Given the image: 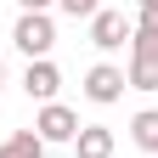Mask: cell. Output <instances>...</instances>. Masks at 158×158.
I'll return each mask as SVG.
<instances>
[{
    "label": "cell",
    "mask_w": 158,
    "mask_h": 158,
    "mask_svg": "<svg viewBox=\"0 0 158 158\" xmlns=\"http://www.w3.org/2000/svg\"><path fill=\"white\" fill-rule=\"evenodd\" d=\"M23 11H45V6H56V0H17Z\"/></svg>",
    "instance_id": "obj_12"
},
{
    "label": "cell",
    "mask_w": 158,
    "mask_h": 158,
    "mask_svg": "<svg viewBox=\"0 0 158 158\" xmlns=\"http://www.w3.org/2000/svg\"><path fill=\"white\" fill-rule=\"evenodd\" d=\"M124 40H135V23H130L124 11H96L90 17V45L96 51H118Z\"/></svg>",
    "instance_id": "obj_3"
},
{
    "label": "cell",
    "mask_w": 158,
    "mask_h": 158,
    "mask_svg": "<svg viewBox=\"0 0 158 158\" xmlns=\"http://www.w3.org/2000/svg\"><path fill=\"white\" fill-rule=\"evenodd\" d=\"M23 90L34 96V102H56V90H62V73H56V62H51V56H45V62H28Z\"/></svg>",
    "instance_id": "obj_5"
},
{
    "label": "cell",
    "mask_w": 158,
    "mask_h": 158,
    "mask_svg": "<svg viewBox=\"0 0 158 158\" xmlns=\"http://www.w3.org/2000/svg\"><path fill=\"white\" fill-rule=\"evenodd\" d=\"M34 135H40L45 147L73 141V135H79V113H73V107H62V102H45V107H40V118H34Z\"/></svg>",
    "instance_id": "obj_2"
},
{
    "label": "cell",
    "mask_w": 158,
    "mask_h": 158,
    "mask_svg": "<svg viewBox=\"0 0 158 158\" xmlns=\"http://www.w3.org/2000/svg\"><path fill=\"white\" fill-rule=\"evenodd\" d=\"M0 158H45V141H40L34 130H11L6 141H0Z\"/></svg>",
    "instance_id": "obj_8"
},
{
    "label": "cell",
    "mask_w": 158,
    "mask_h": 158,
    "mask_svg": "<svg viewBox=\"0 0 158 158\" xmlns=\"http://www.w3.org/2000/svg\"><path fill=\"white\" fill-rule=\"evenodd\" d=\"M124 90H130V85H124V68H113V62H96V68L85 73V96H90L96 107H113Z\"/></svg>",
    "instance_id": "obj_4"
},
{
    "label": "cell",
    "mask_w": 158,
    "mask_h": 158,
    "mask_svg": "<svg viewBox=\"0 0 158 158\" xmlns=\"http://www.w3.org/2000/svg\"><path fill=\"white\" fill-rule=\"evenodd\" d=\"M73 152H79V158H113V130H107V124H79Z\"/></svg>",
    "instance_id": "obj_6"
},
{
    "label": "cell",
    "mask_w": 158,
    "mask_h": 158,
    "mask_svg": "<svg viewBox=\"0 0 158 158\" xmlns=\"http://www.w3.org/2000/svg\"><path fill=\"white\" fill-rule=\"evenodd\" d=\"M0 85H6V62H0Z\"/></svg>",
    "instance_id": "obj_14"
},
{
    "label": "cell",
    "mask_w": 158,
    "mask_h": 158,
    "mask_svg": "<svg viewBox=\"0 0 158 158\" xmlns=\"http://www.w3.org/2000/svg\"><path fill=\"white\" fill-rule=\"evenodd\" d=\"M11 45L28 56V62H45L51 56V45H56V23L45 11H23L17 17V28H11Z\"/></svg>",
    "instance_id": "obj_1"
},
{
    "label": "cell",
    "mask_w": 158,
    "mask_h": 158,
    "mask_svg": "<svg viewBox=\"0 0 158 158\" xmlns=\"http://www.w3.org/2000/svg\"><path fill=\"white\" fill-rule=\"evenodd\" d=\"M130 141L141 147V152H158V107H141L130 118Z\"/></svg>",
    "instance_id": "obj_9"
},
{
    "label": "cell",
    "mask_w": 158,
    "mask_h": 158,
    "mask_svg": "<svg viewBox=\"0 0 158 158\" xmlns=\"http://www.w3.org/2000/svg\"><path fill=\"white\" fill-rule=\"evenodd\" d=\"M124 85H130V90H158V51H130Z\"/></svg>",
    "instance_id": "obj_7"
},
{
    "label": "cell",
    "mask_w": 158,
    "mask_h": 158,
    "mask_svg": "<svg viewBox=\"0 0 158 158\" xmlns=\"http://www.w3.org/2000/svg\"><path fill=\"white\" fill-rule=\"evenodd\" d=\"M130 51H158V11H141V17H135V40H130Z\"/></svg>",
    "instance_id": "obj_10"
},
{
    "label": "cell",
    "mask_w": 158,
    "mask_h": 158,
    "mask_svg": "<svg viewBox=\"0 0 158 158\" xmlns=\"http://www.w3.org/2000/svg\"><path fill=\"white\" fill-rule=\"evenodd\" d=\"M135 6H141V11H158V0H135Z\"/></svg>",
    "instance_id": "obj_13"
},
{
    "label": "cell",
    "mask_w": 158,
    "mask_h": 158,
    "mask_svg": "<svg viewBox=\"0 0 158 158\" xmlns=\"http://www.w3.org/2000/svg\"><path fill=\"white\" fill-rule=\"evenodd\" d=\"M56 6H62L68 17H96V11H102V0H56Z\"/></svg>",
    "instance_id": "obj_11"
}]
</instances>
